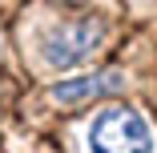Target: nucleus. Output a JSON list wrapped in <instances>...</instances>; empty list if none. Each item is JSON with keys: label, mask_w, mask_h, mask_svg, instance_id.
<instances>
[{"label": "nucleus", "mask_w": 157, "mask_h": 153, "mask_svg": "<svg viewBox=\"0 0 157 153\" xmlns=\"http://www.w3.org/2000/svg\"><path fill=\"white\" fill-rule=\"evenodd\" d=\"M89 153H153V133L145 117L129 105H105L89 121Z\"/></svg>", "instance_id": "obj_1"}, {"label": "nucleus", "mask_w": 157, "mask_h": 153, "mask_svg": "<svg viewBox=\"0 0 157 153\" xmlns=\"http://www.w3.org/2000/svg\"><path fill=\"white\" fill-rule=\"evenodd\" d=\"M105 44V24L101 20H77V24H56L40 40V56L48 69H73L89 60Z\"/></svg>", "instance_id": "obj_2"}, {"label": "nucleus", "mask_w": 157, "mask_h": 153, "mask_svg": "<svg viewBox=\"0 0 157 153\" xmlns=\"http://www.w3.org/2000/svg\"><path fill=\"white\" fill-rule=\"evenodd\" d=\"M121 85H125L121 73H89V77H73V81L52 85V101L56 105H77L93 93H109V89H121Z\"/></svg>", "instance_id": "obj_3"}]
</instances>
